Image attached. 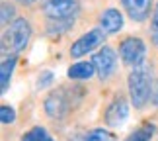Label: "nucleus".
Masks as SVG:
<instances>
[{
	"instance_id": "obj_9",
	"label": "nucleus",
	"mask_w": 158,
	"mask_h": 141,
	"mask_svg": "<svg viewBox=\"0 0 158 141\" xmlns=\"http://www.w3.org/2000/svg\"><path fill=\"white\" fill-rule=\"evenodd\" d=\"M121 6L133 22H144L150 16V10H154L152 0H121Z\"/></svg>"
},
{
	"instance_id": "obj_13",
	"label": "nucleus",
	"mask_w": 158,
	"mask_h": 141,
	"mask_svg": "<svg viewBox=\"0 0 158 141\" xmlns=\"http://www.w3.org/2000/svg\"><path fill=\"white\" fill-rule=\"evenodd\" d=\"M80 141H115V133L109 130H104V127H94V130L84 133Z\"/></svg>"
},
{
	"instance_id": "obj_11",
	"label": "nucleus",
	"mask_w": 158,
	"mask_h": 141,
	"mask_svg": "<svg viewBox=\"0 0 158 141\" xmlns=\"http://www.w3.org/2000/svg\"><path fill=\"white\" fill-rule=\"evenodd\" d=\"M66 75L72 81H88V78H92L96 75V67L92 61H78V63L69 67Z\"/></svg>"
},
{
	"instance_id": "obj_4",
	"label": "nucleus",
	"mask_w": 158,
	"mask_h": 141,
	"mask_svg": "<svg viewBox=\"0 0 158 141\" xmlns=\"http://www.w3.org/2000/svg\"><path fill=\"white\" fill-rule=\"evenodd\" d=\"M70 102H72V98L69 96V92L64 88H55L45 98L43 110L51 120H64L70 112V106H72Z\"/></svg>"
},
{
	"instance_id": "obj_16",
	"label": "nucleus",
	"mask_w": 158,
	"mask_h": 141,
	"mask_svg": "<svg viewBox=\"0 0 158 141\" xmlns=\"http://www.w3.org/2000/svg\"><path fill=\"white\" fill-rule=\"evenodd\" d=\"M16 20V8H14V4H10V2H2V8H0V24H2V29L4 28H8L12 22Z\"/></svg>"
},
{
	"instance_id": "obj_5",
	"label": "nucleus",
	"mask_w": 158,
	"mask_h": 141,
	"mask_svg": "<svg viewBox=\"0 0 158 141\" xmlns=\"http://www.w3.org/2000/svg\"><path fill=\"white\" fill-rule=\"evenodd\" d=\"M78 12H80L78 0H45V4H43V14L51 22L74 20Z\"/></svg>"
},
{
	"instance_id": "obj_22",
	"label": "nucleus",
	"mask_w": 158,
	"mask_h": 141,
	"mask_svg": "<svg viewBox=\"0 0 158 141\" xmlns=\"http://www.w3.org/2000/svg\"><path fill=\"white\" fill-rule=\"evenodd\" d=\"M18 2H20V4H33L35 0H18Z\"/></svg>"
},
{
	"instance_id": "obj_17",
	"label": "nucleus",
	"mask_w": 158,
	"mask_h": 141,
	"mask_svg": "<svg viewBox=\"0 0 158 141\" xmlns=\"http://www.w3.org/2000/svg\"><path fill=\"white\" fill-rule=\"evenodd\" d=\"M72 24H74V20H57V22H51L49 26H47V32L49 33H63V32H66V29H69Z\"/></svg>"
},
{
	"instance_id": "obj_6",
	"label": "nucleus",
	"mask_w": 158,
	"mask_h": 141,
	"mask_svg": "<svg viewBox=\"0 0 158 141\" xmlns=\"http://www.w3.org/2000/svg\"><path fill=\"white\" fill-rule=\"evenodd\" d=\"M104 39H106V32L102 28H94V29H90V32L82 33L80 37L70 45V57L72 59H80L84 55L92 53L94 49H98L102 43H104Z\"/></svg>"
},
{
	"instance_id": "obj_8",
	"label": "nucleus",
	"mask_w": 158,
	"mask_h": 141,
	"mask_svg": "<svg viewBox=\"0 0 158 141\" xmlns=\"http://www.w3.org/2000/svg\"><path fill=\"white\" fill-rule=\"evenodd\" d=\"M129 102L131 100H127L123 94L113 96V100L107 104L104 112V120L109 127H119L127 121V118H129Z\"/></svg>"
},
{
	"instance_id": "obj_3",
	"label": "nucleus",
	"mask_w": 158,
	"mask_h": 141,
	"mask_svg": "<svg viewBox=\"0 0 158 141\" xmlns=\"http://www.w3.org/2000/svg\"><path fill=\"white\" fill-rule=\"evenodd\" d=\"M119 57L127 67H139L144 63V57H147V43L141 37H135V35H129V37L121 39L119 43Z\"/></svg>"
},
{
	"instance_id": "obj_15",
	"label": "nucleus",
	"mask_w": 158,
	"mask_h": 141,
	"mask_svg": "<svg viewBox=\"0 0 158 141\" xmlns=\"http://www.w3.org/2000/svg\"><path fill=\"white\" fill-rule=\"evenodd\" d=\"M22 141H55L51 137V133L41 126H35L31 130H27L26 133L22 135Z\"/></svg>"
},
{
	"instance_id": "obj_1",
	"label": "nucleus",
	"mask_w": 158,
	"mask_h": 141,
	"mask_svg": "<svg viewBox=\"0 0 158 141\" xmlns=\"http://www.w3.org/2000/svg\"><path fill=\"white\" fill-rule=\"evenodd\" d=\"M127 88H129V100L135 106V110H143L152 98L154 81L148 65H139L133 67L129 77H127Z\"/></svg>"
},
{
	"instance_id": "obj_20",
	"label": "nucleus",
	"mask_w": 158,
	"mask_h": 141,
	"mask_svg": "<svg viewBox=\"0 0 158 141\" xmlns=\"http://www.w3.org/2000/svg\"><path fill=\"white\" fill-rule=\"evenodd\" d=\"M150 37H152V43L158 47V2L152 10V18H150Z\"/></svg>"
},
{
	"instance_id": "obj_21",
	"label": "nucleus",
	"mask_w": 158,
	"mask_h": 141,
	"mask_svg": "<svg viewBox=\"0 0 158 141\" xmlns=\"http://www.w3.org/2000/svg\"><path fill=\"white\" fill-rule=\"evenodd\" d=\"M150 102H152L154 106H158V82L154 84V90H152V98H150Z\"/></svg>"
},
{
	"instance_id": "obj_18",
	"label": "nucleus",
	"mask_w": 158,
	"mask_h": 141,
	"mask_svg": "<svg viewBox=\"0 0 158 141\" xmlns=\"http://www.w3.org/2000/svg\"><path fill=\"white\" fill-rule=\"evenodd\" d=\"M0 121H2L4 126L14 124L16 121V110L12 106H8V104H2V106H0Z\"/></svg>"
},
{
	"instance_id": "obj_12",
	"label": "nucleus",
	"mask_w": 158,
	"mask_h": 141,
	"mask_svg": "<svg viewBox=\"0 0 158 141\" xmlns=\"http://www.w3.org/2000/svg\"><path fill=\"white\" fill-rule=\"evenodd\" d=\"M16 63H18L16 55H10V57L2 59V65H0V90H2V94L10 86V81H12V75H14Z\"/></svg>"
},
{
	"instance_id": "obj_2",
	"label": "nucleus",
	"mask_w": 158,
	"mask_h": 141,
	"mask_svg": "<svg viewBox=\"0 0 158 141\" xmlns=\"http://www.w3.org/2000/svg\"><path fill=\"white\" fill-rule=\"evenodd\" d=\"M31 39V26L26 18H16L8 28L2 29V39H0V51L4 57L18 55L27 47Z\"/></svg>"
},
{
	"instance_id": "obj_7",
	"label": "nucleus",
	"mask_w": 158,
	"mask_h": 141,
	"mask_svg": "<svg viewBox=\"0 0 158 141\" xmlns=\"http://www.w3.org/2000/svg\"><path fill=\"white\" fill-rule=\"evenodd\" d=\"M92 63L96 67V75H98L100 81H109L115 75V69H117V55L109 45H104L96 51Z\"/></svg>"
},
{
	"instance_id": "obj_10",
	"label": "nucleus",
	"mask_w": 158,
	"mask_h": 141,
	"mask_svg": "<svg viewBox=\"0 0 158 141\" xmlns=\"http://www.w3.org/2000/svg\"><path fill=\"white\" fill-rule=\"evenodd\" d=\"M98 26L104 29L107 35L117 33L121 28H123V14L117 8H107L100 14L98 18Z\"/></svg>"
},
{
	"instance_id": "obj_19",
	"label": "nucleus",
	"mask_w": 158,
	"mask_h": 141,
	"mask_svg": "<svg viewBox=\"0 0 158 141\" xmlns=\"http://www.w3.org/2000/svg\"><path fill=\"white\" fill-rule=\"evenodd\" d=\"M53 81H55V77H53L51 71H41V75L37 77L35 86H37V90H43V88H47V86H51Z\"/></svg>"
},
{
	"instance_id": "obj_14",
	"label": "nucleus",
	"mask_w": 158,
	"mask_h": 141,
	"mask_svg": "<svg viewBox=\"0 0 158 141\" xmlns=\"http://www.w3.org/2000/svg\"><path fill=\"white\" fill-rule=\"evenodd\" d=\"M154 124H143L141 127H137L133 133L125 137V141H150L154 135Z\"/></svg>"
}]
</instances>
